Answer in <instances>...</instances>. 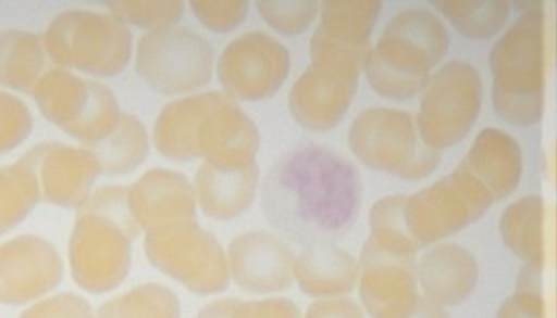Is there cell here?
Instances as JSON below:
<instances>
[{
    "label": "cell",
    "mask_w": 557,
    "mask_h": 318,
    "mask_svg": "<svg viewBox=\"0 0 557 318\" xmlns=\"http://www.w3.org/2000/svg\"><path fill=\"white\" fill-rule=\"evenodd\" d=\"M34 100L50 123L58 124L72 137L100 142L104 133L95 117L112 100L109 89L81 80L64 72H50L34 89Z\"/></svg>",
    "instance_id": "obj_12"
},
{
    "label": "cell",
    "mask_w": 557,
    "mask_h": 318,
    "mask_svg": "<svg viewBox=\"0 0 557 318\" xmlns=\"http://www.w3.org/2000/svg\"><path fill=\"white\" fill-rule=\"evenodd\" d=\"M195 16L214 33H228L242 25L248 13L246 2H191Z\"/></svg>",
    "instance_id": "obj_28"
},
{
    "label": "cell",
    "mask_w": 557,
    "mask_h": 318,
    "mask_svg": "<svg viewBox=\"0 0 557 318\" xmlns=\"http://www.w3.org/2000/svg\"><path fill=\"white\" fill-rule=\"evenodd\" d=\"M545 15L520 16L492 48L488 64L492 103L500 119L513 126L539 124L545 105Z\"/></svg>",
    "instance_id": "obj_4"
},
{
    "label": "cell",
    "mask_w": 557,
    "mask_h": 318,
    "mask_svg": "<svg viewBox=\"0 0 557 318\" xmlns=\"http://www.w3.org/2000/svg\"><path fill=\"white\" fill-rule=\"evenodd\" d=\"M494 200L463 171L455 170L406 200L407 230L416 246L434 243L476 221Z\"/></svg>",
    "instance_id": "obj_9"
},
{
    "label": "cell",
    "mask_w": 557,
    "mask_h": 318,
    "mask_svg": "<svg viewBox=\"0 0 557 318\" xmlns=\"http://www.w3.org/2000/svg\"><path fill=\"white\" fill-rule=\"evenodd\" d=\"M158 151L185 162L206 157L220 168H243L256 163L259 133L256 124L228 96H191L166 106L154 128Z\"/></svg>",
    "instance_id": "obj_2"
},
{
    "label": "cell",
    "mask_w": 557,
    "mask_h": 318,
    "mask_svg": "<svg viewBox=\"0 0 557 318\" xmlns=\"http://www.w3.org/2000/svg\"><path fill=\"white\" fill-rule=\"evenodd\" d=\"M361 200L358 171L321 145L293 149L274 163L262 185V209L290 243L331 246L352 227Z\"/></svg>",
    "instance_id": "obj_1"
},
{
    "label": "cell",
    "mask_w": 557,
    "mask_h": 318,
    "mask_svg": "<svg viewBox=\"0 0 557 318\" xmlns=\"http://www.w3.org/2000/svg\"><path fill=\"white\" fill-rule=\"evenodd\" d=\"M44 67L39 39L29 33L8 30L0 34V84L25 91L38 80Z\"/></svg>",
    "instance_id": "obj_21"
},
{
    "label": "cell",
    "mask_w": 557,
    "mask_h": 318,
    "mask_svg": "<svg viewBox=\"0 0 557 318\" xmlns=\"http://www.w3.org/2000/svg\"><path fill=\"white\" fill-rule=\"evenodd\" d=\"M517 10L522 13H529V11L543 10V2H515Z\"/></svg>",
    "instance_id": "obj_30"
},
{
    "label": "cell",
    "mask_w": 557,
    "mask_h": 318,
    "mask_svg": "<svg viewBox=\"0 0 557 318\" xmlns=\"http://www.w3.org/2000/svg\"><path fill=\"white\" fill-rule=\"evenodd\" d=\"M123 29L119 20L86 11H67L48 27L45 44L50 58L61 66L110 76L121 72L128 62L104 50L109 47V36Z\"/></svg>",
    "instance_id": "obj_11"
},
{
    "label": "cell",
    "mask_w": 557,
    "mask_h": 318,
    "mask_svg": "<svg viewBox=\"0 0 557 318\" xmlns=\"http://www.w3.org/2000/svg\"><path fill=\"white\" fill-rule=\"evenodd\" d=\"M44 181L45 199L62 207H78L101 171L92 154L62 145H39L24 157Z\"/></svg>",
    "instance_id": "obj_13"
},
{
    "label": "cell",
    "mask_w": 557,
    "mask_h": 318,
    "mask_svg": "<svg viewBox=\"0 0 557 318\" xmlns=\"http://www.w3.org/2000/svg\"><path fill=\"white\" fill-rule=\"evenodd\" d=\"M406 200L404 195L386 196L375 202L370 213L373 243L395 252L412 253L416 243L406 225Z\"/></svg>",
    "instance_id": "obj_24"
},
{
    "label": "cell",
    "mask_w": 557,
    "mask_h": 318,
    "mask_svg": "<svg viewBox=\"0 0 557 318\" xmlns=\"http://www.w3.org/2000/svg\"><path fill=\"white\" fill-rule=\"evenodd\" d=\"M482 78L468 62H448L430 76L421 91L418 131L429 148L441 151L462 142L482 110Z\"/></svg>",
    "instance_id": "obj_7"
},
{
    "label": "cell",
    "mask_w": 557,
    "mask_h": 318,
    "mask_svg": "<svg viewBox=\"0 0 557 318\" xmlns=\"http://www.w3.org/2000/svg\"><path fill=\"white\" fill-rule=\"evenodd\" d=\"M257 181V163L243 168H220L203 163L197 171L200 207L211 218H234L248 209L256 196Z\"/></svg>",
    "instance_id": "obj_15"
},
{
    "label": "cell",
    "mask_w": 557,
    "mask_h": 318,
    "mask_svg": "<svg viewBox=\"0 0 557 318\" xmlns=\"http://www.w3.org/2000/svg\"><path fill=\"white\" fill-rule=\"evenodd\" d=\"M543 224L545 202L542 196H524L503 214L500 233L517 255L539 266L543 262Z\"/></svg>",
    "instance_id": "obj_19"
},
{
    "label": "cell",
    "mask_w": 557,
    "mask_h": 318,
    "mask_svg": "<svg viewBox=\"0 0 557 318\" xmlns=\"http://www.w3.org/2000/svg\"><path fill=\"white\" fill-rule=\"evenodd\" d=\"M421 281L432 300L455 304L471 292L476 264L462 247H435L421 262Z\"/></svg>",
    "instance_id": "obj_16"
},
{
    "label": "cell",
    "mask_w": 557,
    "mask_h": 318,
    "mask_svg": "<svg viewBox=\"0 0 557 318\" xmlns=\"http://www.w3.org/2000/svg\"><path fill=\"white\" fill-rule=\"evenodd\" d=\"M432 5L469 39L496 36L510 15V4L505 0H434Z\"/></svg>",
    "instance_id": "obj_20"
},
{
    "label": "cell",
    "mask_w": 557,
    "mask_h": 318,
    "mask_svg": "<svg viewBox=\"0 0 557 318\" xmlns=\"http://www.w3.org/2000/svg\"><path fill=\"white\" fill-rule=\"evenodd\" d=\"M257 8L273 29L287 36L305 33L319 11L317 2H257Z\"/></svg>",
    "instance_id": "obj_26"
},
{
    "label": "cell",
    "mask_w": 557,
    "mask_h": 318,
    "mask_svg": "<svg viewBox=\"0 0 557 318\" xmlns=\"http://www.w3.org/2000/svg\"><path fill=\"white\" fill-rule=\"evenodd\" d=\"M33 128L29 110L15 96L0 92V154L11 151L29 137Z\"/></svg>",
    "instance_id": "obj_27"
},
{
    "label": "cell",
    "mask_w": 557,
    "mask_h": 318,
    "mask_svg": "<svg viewBox=\"0 0 557 318\" xmlns=\"http://www.w3.org/2000/svg\"><path fill=\"white\" fill-rule=\"evenodd\" d=\"M302 285L313 294L349 292L356 280L355 260L331 246L310 247L302 257Z\"/></svg>",
    "instance_id": "obj_22"
},
{
    "label": "cell",
    "mask_w": 557,
    "mask_h": 318,
    "mask_svg": "<svg viewBox=\"0 0 557 318\" xmlns=\"http://www.w3.org/2000/svg\"><path fill=\"white\" fill-rule=\"evenodd\" d=\"M290 72L287 48L262 33L232 41L218 62V76L228 94L264 100L278 91Z\"/></svg>",
    "instance_id": "obj_10"
},
{
    "label": "cell",
    "mask_w": 557,
    "mask_h": 318,
    "mask_svg": "<svg viewBox=\"0 0 557 318\" xmlns=\"http://www.w3.org/2000/svg\"><path fill=\"white\" fill-rule=\"evenodd\" d=\"M214 52L188 29H160L138 44L137 72L163 94L197 91L213 75Z\"/></svg>",
    "instance_id": "obj_8"
},
{
    "label": "cell",
    "mask_w": 557,
    "mask_h": 318,
    "mask_svg": "<svg viewBox=\"0 0 557 318\" xmlns=\"http://www.w3.org/2000/svg\"><path fill=\"white\" fill-rule=\"evenodd\" d=\"M443 22L426 10L401 11L364 59L373 91L389 100H409L423 91L432 67L448 53Z\"/></svg>",
    "instance_id": "obj_3"
},
{
    "label": "cell",
    "mask_w": 557,
    "mask_h": 318,
    "mask_svg": "<svg viewBox=\"0 0 557 318\" xmlns=\"http://www.w3.org/2000/svg\"><path fill=\"white\" fill-rule=\"evenodd\" d=\"M135 205H147L152 218L166 219L181 225L194 221L195 199L191 186L175 171L152 170L133 188Z\"/></svg>",
    "instance_id": "obj_17"
},
{
    "label": "cell",
    "mask_w": 557,
    "mask_h": 318,
    "mask_svg": "<svg viewBox=\"0 0 557 318\" xmlns=\"http://www.w3.org/2000/svg\"><path fill=\"white\" fill-rule=\"evenodd\" d=\"M458 170L482 186L492 200L506 199L519 188L522 177V149L505 131L485 129L478 135Z\"/></svg>",
    "instance_id": "obj_14"
},
{
    "label": "cell",
    "mask_w": 557,
    "mask_h": 318,
    "mask_svg": "<svg viewBox=\"0 0 557 318\" xmlns=\"http://www.w3.org/2000/svg\"><path fill=\"white\" fill-rule=\"evenodd\" d=\"M367 53L313 34L312 66L294 84L288 98L294 119L313 131L335 128L355 100Z\"/></svg>",
    "instance_id": "obj_5"
},
{
    "label": "cell",
    "mask_w": 557,
    "mask_h": 318,
    "mask_svg": "<svg viewBox=\"0 0 557 318\" xmlns=\"http://www.w3.org/2000/svg\"><path fill=\"white\" fill-rule=\"evenodd\" d=\"M39 182L29 163L0 168V230L18 224L39 200Z\"/></svg>",
    "instance_id": "obj_23"
},
{
    "label": "cell",
    "mask_w": 557,
    "mask_h": 318,
    "mask_svg": "<svg viewBox=\"0 0 557 318\" xmlns=\"http://www.w3.org/2000/svg\"><path fill=\"white\" fill-rule=\"evenodd\" d=\"M406 318H448L443 311L434 308V306H430V304H418L414 309H412L411 315H407Z\"/></svg>",
    "instance_id": "obj_29"
},
{
    "label": "cell",
    "mask_w": 557,
    "mask_h": 318,
    "mask_svg": "<svg viewBox=\"0 0 557 318\" xmlns=\"http://www.w3.org/2000/svg\"><path fill=\"white\" fill-rule=\"evenodd\" d=\"M383 2L379 0H331L322 4L321 30L344 47L370 50L369 41Z\"/></svg>",
    "instance_id": "obj_18"
},
{
    "label": "cell",
    "mask_w": 557,
    "mask_h": 318,
    "mask_svg": "<svg viewBox=\"0 0 557 318\" xmlns=\"http://www.w3.org/2000/svg\"><path fill=\"white\" fill-rule=\"evenodd\" d=\"M350 151L373 168L418 181L440 167L441 151L421 140L414 117L395 109H369L350 124Z\"/></svg>",
    "instance_id": "obj_6"
},
{
    "label": "cell",
    "mask_w": 557,
    "mask_h": 318,
    "mask_svg": "<svg viewBox=\"0 0 557 318\" xmlns=\"http://www.w3.org/2000/svg\"><path fill=\"white\" fill-rule=\"evenodd\" d=\"M109 8L129 24L158 30L169 29L183 15L181 2H109Z\"/></svg>",
    "instance_id": "obj_25"
}]
</instances>
